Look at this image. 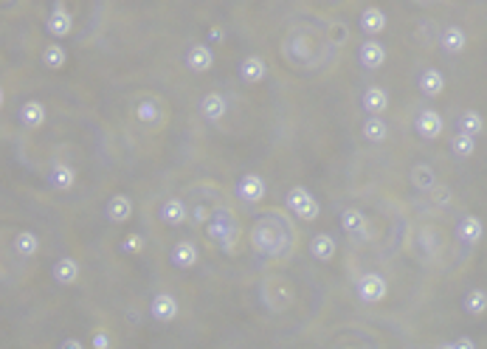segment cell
Wrapping results in <instances>:
<instances>
[{"label": "cell", "instance_id": "1", "mask_svg": "<svg viewBox=\"0 0 487 349\" xmlns=\"http://www.w3.org/2000/svg\"><path fill=\"white\" fill-rule=\"evenodd\" d=\"M208 240L217 242L222 251H234V245L239 240V228H236V223H234V217L228 212L225 214L217 212L211 217V223H208Z\"/></svg>", "mask_w": 487, "mask_h": 349}, {"label": "cell", "instance_id": "2", "mask_svg": "<svg viewBox=\"0 0 487 349\" xmlns=\"http://www.w3.org/2000/svg\"><path fill=\"white\" fill-rule=\"evenodd\" d=\"M285 206L302 220V223H313L316 217H319V200L305 189V186H293L291 192H288V198H285Z\"/></svg>", "mask_w": 487, "mask_h": 349}, {"label": "cell", "instance_id": "3", "mask_svg": "<svg viewBox=\"0 0 487 349\" xmlns=\"http://www.w3.org/2000/svg\"><path fill=\"white\" fill-rule=\"evenodd\" d=\"M133 116H135L144 127H161L164 118H166V110H164V104H161L158 96H141V99L135 102V107H133Z\"/></svg>", "mask_w": 487, "mask_h": 349}, {"label": "cell", "instance_id": "4", "mask_svg": "<svg viewBox=\"0 0 487 349\" xmlns=\"http://www.w3.org/2000/svg\"><path fill=\"white\" fill-rule=\"evenodd\" d=\"M386 293H389V285L380 273H363L358 279V299L363 304H378L386 299Z\"/></svg>", "mask_w": 487, "mask_h": 349}, {"label": "cell", "instance_id": "5", "mask_svg": "<svg viewBox=\"0 0 487 349\" xmlns=\"http://www.w3.org/2000/svg\"><path fill=\"white\" fill-rule=\"evenodd\" d=\"M236 195H239L242 203H262V198H265V181H262V174L246 172L239 178V184H236Z\"/></svg>", "mask_w": 487, "mask_h": 349}, {"label": "cell", "instance_id": "6", "mask_svg": "<svg viewBox=\"0 0 487 349\" xmlns=\"http://www.w3.org/2000/svg\"><path fill=\"white\" fill-rule=\"evenodd\" d=\"M442 116L436 113V110H422L420 116H417V121H414V130H417V135L420 138H425V141H434V138H439L442 135Z\"/></svg>", "mask_w": 487, "mask_h": 349}, {"label": "cell", "instance_id": "7", "mask_svg": "<svg viewBox=\"0 0 487 349\" xmlns=\"http://www.w3.org/2000/svg\"><path fill=\"white\" fill-rule=\"evenodd\" d=\"M169 259H172V265H175V268L189 271V268H194V265H197L200 251H197V245H194L192 240H180V242H175V245H172Z\"/></svg>", "mask_w": 487, "mask_h": 349}, {"label": "cell", "instance_id": "8", "mask_svg": "<svg viewBox=\"0 0 487 349\" xmlns=\"http://www.w3.org/2000/svg\"><path fill=\"white\" fill-rule=\"evenodd\" d=\"M186 68L192 74H208L214 68V51L208 46H192L186 51Z\"/></svg>", "mask_w": 487, "mask_h": 349}, {"label": "cell", "instance_id": "9", "mask_svg": "<svg viewBox=\"0 0 487 349\" xmlns=\"http://www.w3.org/2000/svg\"><path fill=\"white\" fill-rule=\"evenodd\" d=\"M239 76H242V82H246V85H260V82L268 76V65H265V60L257 57V54L246 57V60L239 62Z\"/></svg>", "mask_w": 487, "mask_h": 349}, {"label": "cell", "instance_id": "10", "mask_svg": "<svg viewBox=\"0 0 487 349\" xmlns=\"http://www.w3.org/2000/svg\"><path fill=\"white\" fill-rule=\"evenodd\" d=\"M79 262L74 259V256H60L57 262H54V271H51V276H54V282L57 285H65V287H71V285H76L79 282Z\"/></svg>", "mask_w": 487, "mask_h": 349}, {"label": "cell", "instance_id": "11", "mask_svg": "<svg viewBox=\"0 0 487 349\" xmlns=\"http://www.w3.org/2000/svg\"><path fill=\"white\" fill-rule=\"evenodd\" d=\"M149 313H152L155 321L169 324V321L178 318V299L169 296V293H158V296L152 299V304H149Z\"/></svg>", "mask_w": 487, "mask_h": 349}, {"label": "cell", "instance_id": "12", "mask_svg": "<svg viewBox=\"0 0 487 349\" xmlns=\"http://www.w3.org/2000/svg\"><path fill=\"white\" fill-rule=\"evenodd\" d=\"M48 184L57 189V192H68L76 186V169L71 163H54L51 172H48Z\"/></svg>", "mask_w": 487, "mask_h": 349}, {"label": "cell", "instance_id": "13", "mask_svg": "<svg viewBox=\"0 0 487 349\" xmlns=\"http://www.w3.org/2000/svg\"><path fill=\"white\" fill-rule=\"evenodd\" d=\"M18 118H20V124H23L26 130H40V127L46 124V104L37 102V99H29V102L20 107Z\"/></svg>", "mask_w": 487, "mask_h": 349}, {"label": "cell", "instance_id": "14", "mask_svg": "<svg viewBox=\"0 0 487 349\" xmlns=\"http://www.w3.org/2000/svg\"><path fill=\"white\" fill-rule=\"evenodd\" d=\"M46 32H48L51 37L62 40V37H68V34L74 32V18H71L65 9H54V12L46 18Z\"/></svg>", "mask_w": 487, "mask_h": 349}, {"label": "cell", "instance_id": "15", "mask_svg": "<svg viewBox=\"0 0 487 349\" xmlns=\"http://www.w3.org/2000/svg\"><path fill=\"white\" fill-rule=\"evenodd\" d=\"M225 113H228V102H225V96L222 93H208V96H203V102H200V116L206 118V121H220V118H225Z\"/></svg>", "mask_w": 487, "mask_h": 349}, {"label": "cell", "instance_id": "16", "mask_svg": "<svg viewBox=\"0 0 487 349\" xmlns=\"http://www.w3.org/2000/svg\"><path fill=\"white\" fill-rule=\"evenodd\" d=\"M105 214H107L110 223H119L121 226V223H127L133 217V200L127 195H113L107 200V206H105Z\"/></svg>", "mask_w": 487, "mask_h": 349}, {"label": "cell", "instance_id": "17", "mask_svg": "<svg viewBox=\"0 0 487 349\" xmlns=\"http://www.w3.org/2000/svg\"><path fill=\"white\" fill-rule=\"evenodd\" d=\"M358 60H361L363 68L375 71V68H380V65L386 62V48H383L378 40H366V43L358 48Z\"/></svg>", "mask_w": 487, "mask_h": 349}, {"label": "cell", "instance_id": "18", "mask_svg": "<svg viewBox=\"0 0 487 349\" xmlns=\"http://www.w3.org/2000/svg\"><path fill=\"white\" fill-rule=\"evenodd\" d=\"M161 220L166 223V226H183L186 220H189V209H186V203L180 200V198H169L164 206H161Z\"/></svg>", "mask_w": 487, "mask_h": 349}, {"label": "cell", "instance_id": "19", "mask_svg": "<svg viewBox=\"0 0 487 349\" xmlns=\"http://www.w3.org/2000/svg\"><path fill=\"white\" fill-rule=\"evenodd\" d=\"M358 23H361V32H363V34H369V37H378V34H383V32H386V15H383L380 9H375V6L363 9Z\"/></svg>", "mask_w": 487, "mask_h": 349}, {"label": "cell", "instance_id": "20", "mask_svg": "<svg viewBox=\"0 0 487 349\" xmlns=\"http://www.w3.org/2000/svg\"><path fill=\"white\" fill-rule=\"evenodd\" d=\"M361 102H363V110H366L369 116H383V113H386V107H389V96H386V90H383V88H378V85L366 88Z\"/></svg>", "mask_w": 487, "mask_h": 349}, {"label": "cell", "instance_id": "21", "mask_svg": "<svg viewBox=\"0 0 487 349\" xmlns=\"http://www.w3.org/2000/svg\"><path fill=\"white\" fill-rule=\"evenodd\" d=\"M341 228L349 234V237H366V214L361 209H344L341 212Z\"/></svg>", "mask_w": 487, "mask_h": 349}, {"label": "cell", "instance_id": "22", "mask_svg": "<svg viewBox=\"0 0 487 349\" xmlns=\"http://www.w3.org/2000/svg\"><path fill=\"white\" fill-rule=\"evenodd\" d=\"M420 90H422V96H428V99H434V96H439L442 90H445V76L436 71V68H428V71H422L420 74Z\"/></svg>", "mask_w": 487, "mask_h": 349}, {"label": "cell", "instance_id": "23", "mask_svg": "<svg viewBox=\"0 0 487 349\" xmlns=\"http://www.w3.org/2000/svg\"><path fill=\"white\" fill-rule=\"evenodd\" d=\"M456 234H459V240L462 242H467V245H476L481 237H484V223L479 220V217H465L462 223H459V228H456Z\"/></svg>", "mask_w": 487, "mask_h": 349}, {"label": "cell", "instance_id": "24", "mask_svg": "<svg viewBox=\"0 0 487 349\" xmlns=\"http://www.w3.org/2000/svg\"><path fill=\"white\" fill-rule=\"evenodd\" d=\"M15 251H18V256H23V259H34V256L40 254V237H37L34 231H18V237H15Z\"/></svg>", "mask_w": 487, "mask_h": 349}, {"label": "cell", "instance_id": "25", "mask_svg": "<svg viewBox=\"0 0 487 349\" xmlns=\"http://www.w3.org/2000/svg\"><path fill=\"white\" fill-rule=\"evenodd\" d=\"M411 186L420 189V192H431L436 186V174H434V169L428 163H414V169H411Z\"/></svg>", "mask_w": 487, "mask_h": 349}, {"label": "cell", "instance_id": "26", "mask_svg": "<svg viewBox=\"0 0 487 349\" xmlns=\"http://www.w3.org/2000/svg\"><path fill=\"white\" fill-rule=\"evenodd\" d=\"M310 254H313V259H319V262H330V259L335 256V240H333L330 234H316V237L310 240Z\"/></svg>", "mask_w": 487, "mask_h": 349}, {"label": "cell", "instance_id": "27", "mask_svg": "<svg viewBox=\"0 0 487 349\" xmlns=\"http://www.w3.org/2000/svg\"><path fill=\"white\" fill-rule=\"evenodd\" d=\"M465 46H467V34H465L459 26H448V29L442 32V48H445L448 54H462Z\"/></svg>", "mask_w": 487, "mask_h": 349}, {"label": "cell", "instance_id": "28", "mask_svg": "<svg viewBox=\"0 0 487 349\" xmlns=\"http://www.w3.org/2000/svg\"><path fill=\"white\" fill-rule=\"evenodd\" d=\"M65 62H68V51H65V46H60V43H48V46L43 48V65H46L48 71H60V68H65Z\"/></svg>", "mask_w": 487, "mask_h": 349}, {"label": "cell", "instance_id": "29", "mask_svg": "<svg viewBox=\"0 0 487 349\" xmlns=\"http://www.w3.org/2000/svg\"><path fill=\"white\" fill-rule=\"evenodd\" d=\"M363 138H366L369 144H383V141L389 138L386 121H383L380 116H369V118L363 121Z\"/></svg>", "mask_w": 487, "mask_h": 349}, {"label": "cell", "instance_id": "30", "mask_svg": "<svg viewBox=\"0 0 487 349\" xmlns=\"http://www.w3.org/2000/svg\"><path fill=\"white\" fill-rule=\"evenodd\" d=\"M462 307H465V313L467 315H484L487 313V293L484 290H470L467 296H465V301H462Z\"/></svg>", "mask_w": 487, "mask_h": 349}, {"label": "cell", "instance_id": "31", "mask_svg": "<svg viewBox=\"0 0 487 349\" xmlns=\"http://www.w3.org/2000/svg\"><path fill=\"white\" fill-rule=\"evenodd\" d=\"M451 149H453V155H459V158H470L473 152H476V135H467V132H456L453 138H451Z\"/></svg>", "mask_w": 487, "mask_h": 349}, {"label": "cell", "instance_id": "32", "mask_svg": "<svg viewBox=\"0 0 487 349\" xmlns=\"http://www.w3.org/2000/svg\"><path fill=\"white\" fill-rule=\"evenodd\" d=\"M459 130L467 132V135H481V130H484V118H481V113H476V110H465V113L459 116Z\"/></svg>", "mask_w": 487, "mask_h": 349}, {"label": "cell", "instance_id": "33", "mask_svg": "<svg viewBox=\"0 0 487 349\" xmlns=\"http://www.w3.org/2000/svg\"><path fill=\"white\" fill-rule=\"evenodd\" d=\"M144 245H147V240H144L141 234H135V231H133V234H127V237L121 240V251H124V254H141V251H144Z\"/></svg>", "mask_w": 487, "mask_h": 349}, {"label": "cell", "instance_id": "34", "mask_svg": "<svg viewBox=\"0 0 487 349\" xmlns=\"http://www.w3.org/2000/svg\"><path fill=\"white\" fill-rule=\"evenodd\" d=\"M91 346H93V349H110V346H113V335H110L107 329H96V332L91 335Z\"/></svg>", "mask_w": 487, "mask_h": 349}, {"label": "cell", "instance_id": "35", "mask_svg": "<svg viewBox=\"0 0 487 349\" xmlns=\"http://www.w3.org/2000/svg\"><path fill=\"white\" fill-rule=\"evenodd\" d=\"M451 346H456V349H473V346H476V341L465 335V338H459V341H456V343H451Z\"/></svg>", "mask_w": 487, "mask_h": 349}, {"label": "cell", "instance_id": "36", "mask_svg": "<svg viewBox=\"0 0 487 349\" xmlns=\"http://www.w3.org/2000/svg\"><path fill=\"white\" fill-rule=\"evenodd\" d=\"M82 346H85V343H82L79 338H65V341H62V349H82Z\"/></svg>", "mask_w": 487, "mask_h": 349}, {"label": "cell", "instance_id": "37", "mask_svg": "<svg viewBox=\"0 0 487 349\" xmlns=\"http://www.w3.org/2000/svg\"><path fill=\"white\" fill-rule=\"evenodd\" d=\"M4 99H6V96H4V88H0V107H4Z\"/></svg>", "mask_w": 487, "mask_h": 349}]
</instances>
